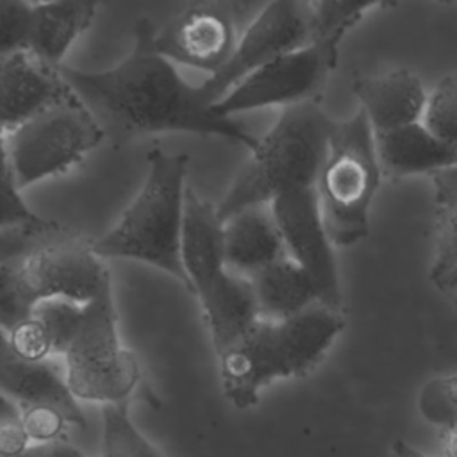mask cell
I'll return each instance as SVG.
<instances>
[{
  "mask_svg": "<svg viewBox=\"0 0 457 457\" xmlns=\"http://www.w3.org/2000/svg\"><path fill=\"white\" fill-rule=\"evenodd\" d=\"M353 91L375 136L421 121L428 95L420 77L405 68L362 77Z\"/></svg>",
  "mask_w": 457,
  "mask_h": 457,
  "instance_id": "obj_15",
  "label": "cell"
},
{
  "mask_svg": "<svg viewBox=\"0 0 457 457\" xmlns=\"http://www.w3.org/2000/svg\"><path fill=\"white\" fill-rule=\"evenodd\" d=\"M62 228L54 221L43 225H25L0 230V266L21 257L46 245V239L61 234Z\"/></svg>",
  "mask_w": 457,
  "mask_h": 457,
  "instance_id": "obj_27",
  "label": "cell"
},
{
  "mask_svg": "<svg viewBox=\"0 0 457 457\" xmlns=\"http://www.w3.org/2000/svg\"><path fill=\"white\" fill-rule=\"evenodd\" d=\"M432 184H434L437 209L457 202V166L446 171L436 173L432 177Z\"/></svg>",
  "mask_w": 457,
  "mask_h": 457,
  "instance_id": "obj_33",
  "label": "cell"
},
{
  "mask_svg": "<svg viewBox=\"0 0 457 457\" xmlns=\"http://www.w3.org/2000/svg\"><path fill=\"white\" fill-rule=\"evenodd\" d=\"M343 327L341 311L325 305L280 321L259 320L246 336L218 355L223 395L239 411L253 407L271 382L309 373Z\"/></svg>",
  "mask_w": 457,
  "mask_h": 457,
  "instance_id": "obj_2",
  "label": "cell"
},
{
  "mask_svg": "<svg viewBox=\"0 0 457 457\" xmlns=\"http://www.w3.org/2000/svg\"><path fill=\"white\" fill-rule=\"evenodd\" d=\"M29 441L21 407L5 395H0V453H21L29 448Z\"/></svg>",
  "mask_w": 457,
  "mask_h": 457,
  "instance_id": "obj_31",
  "label": "cell"
},
{
  "mask_svg": "<svg viewBox=\"0 0 457 457\" xmlns=\"http://www.w3.org/2000/svg\"><path fill=\"white\" fill-rule=\"evenodd\" d=\"M436 286L452 300L457 302V266H453L452 270H448L445 275H441L439 278L434 280Z\"/></svg>",
  "mask_w": 457,
  "mask_h": 457,
  "instance_id": "obj_35",
  "label": "cell"
},
{
  "mask_svg": "<svg viewBox=\"0 0 457 457\" xmlns=\"http://www.w3.org/2000/svg\"><path fill=\"white\" fill-rule=\"evenodd\" d=\"M45 457H86L79 448L66 441H55L46 446V455Z\"/></svg>",
  "mask_w": 457,
  "mask_h": 457,
  "instance_id": "obj_36",
  "label": "cell"
},
{
  "mask_svg": "<svg viewBox=\"0 0 457 457\" xmlns=\"http://www.w3.org/2000/svg\"><path fill=\"white\" fill-rule=\"evenodd\" d=\"M195 296L216 355L236 345L261 320L250 278L228 268Z\"/></svg>",
  "mask_w": 457,
  "mask_h": 457,
  "instance_id": "obj_17",
  "label": "cell"
},
{
  "mask_svg": "<svg viewBox=\"0 0 457 457\" xmlns=\"http://www.w3.org/2000/svg\"><path fill=\"white\" fill-rule=\"evenodd\" d=\"M421 123L441 141L457 146V71L428 91Z\"/></svg>",
  "mask_w": 457,
  "mask_h": 457,
  "instance_id": "obj_25",
  "label": "cell"
},
{
  "mask_svg": "<svg viewBox=\"0 0 457 457\" xmlns=\"http://www.w3.org/2000/svg\"><path fill=\"white\" fill-rule=\"evenodd\" d=\"M48 220L36 214L11 182H0V230L25 225H43Z\"/></svg>",
  "mask_w": 457,
  "mask_h": 457,
  "instance_id": "obj_32",
  "label": "cell"
},
{
  "mask_svg": "<svg viewBox=\"0 0 457 457\" xmlns=\"http://www.w3.org/2000/svg\"><path fill=\"white\" fill-rule=\"evenodd\" d=\"M341 37L316 36L305 46L289 52L245 77L212 104L223 118L266 109L314 102L337 62Z\"/></svg>",
  "mask_w": 457,
  "mask_h": 457,
  "instance_id": "obj_8",
  "label": "cell"
},
{
  "mask_svg": "<svg viewBox=\"0 0 457 457\" xmlns=\"http://www.w3.org/2000/svg\"><path fill=\"white\" fill-rule=\"evenodd\" d=\"M232 4H193L155 32L157 52L187 68L216 75L232 57L239 32Z\"/></svg>",
  "mask_w": 457,
  "mask_h": 457,
  "instance_id": "obj_11",
  "label": "cell"
},
{
  "mask_svg": "<svg viewBox=\"0 0 457 457\" xmlns=\"http://www.w3.org/2000/svg\"><path fill=\"white\" fill-rule=\"evenodd\" d=\"M261 320L280 321L320 305L307 273L284 257L250 277Z\"/></svg>",
  "mask_w": 457,
  "mask_h": 457,
  "instance_id": "obj_21",
  "label": "cell"
},
{
  "mask_svg": "<svg viewBox=\"0 0 457 457\" xmlns=\"http://www.w3.org/2000/svg\"><path fill=\"white\" fill-rule=\"evenodd\" d=\"M393 457H428L425 455L423 452H420L418 448H414L412 445H409L407 441H402V439H396L393 443Z\"/></svg>",
  "mask_w": 457,
  "mask_h": 457,
  "instance_id": "obj_37",
  "label": "cell"
},
{
  "mask_svg": "<svg viewBox=\"0 0 457 457\" xmlns=\"http://www.w3.org/2000/svg\"><path fill=\"white\" fill-rule=\"evenodd\" d=\"M21 259L0 266V328L5 334L30 318L39 302L25 278Z\"/></svg>",
  "mask_w": 457,
  "mask_h": 457,
  "instance_id": "obj_23",
  "label": "cell"
},
{
  "mask_svg": "<svg viewBox=\"0 0 457 457\" xmlns=\"http://www.w3.org/2000/svg\"><path fill=\"white\" fill-rule=\"evenodd\" d=\"M443 455L457 457V423L452 425L443 437Z\"/></svg>",
  "mask_w": 457,
  "mask_h": 457,
  "instance_id": "obj_38",
  "label": "cell"
},
{
  "mask_svg": "<svg viewBox=\"0 0 457 457\" xmlns=\"http://www.w3.org/2000/svg\"><path fill=\"white\" fill-rule=\"evenodd\" d=\"M332 127L334 120L316 102L282 109L216 205L220 220L248 207L270 205L293 191L312 189L328 152Z\"/></svg>",
  "mask_w": 457,
  "mask_h": 457,
  "instance_id": "obj_3",
  "label": "cell"
},
{
  "mask_svg": "<svg viewBox=\"0 0 457 457\" xmlns=\"http://www.w3.org/2000/svg\"><path fill=\"white\" fill-rule=\"evenodd\" d=\"M223 257L230 271L246 278L287 257L270 205L243 209L223 221Z\"/></svg>",
  "mask_w": 457,
  "mask_h": 457,
  "instance_id": "obj_18",
  "label": "cell"
},
{
  "mask_svg": "<svg viewBox=\"0 0 457 457\" xmlns=\"http://www.w3.org/2000/svg\"><path fill=\"white\" fill-rule=\"evenodd\" d=\"M0 182H11L12 184L11 164H9V150H7V130L2 125H0Z\"/></svg>",
  "mask_w": 457,
  "mask_h": 457,
  "instance_id": "obj_34",
  "label": "cell"
},
{
  "mask_svg": "<svg viewBox=\"0 0 457 457\" xmlns=\"http://www.w3.org/2000/svg\"><path fill=\"white\" fill-rule=\"evenodd\" d=\"M287 257L311 278L320 305L341 311V282L334 245L321 218L314 187L293 191L270 204Z\"/></svg>",
  "mask_w": 457,
  "mask_h": 457,
  "instance_id": "obj_10",
  "label": "cell"
},
{
  "mask_svg": "<svg viewBox=\"0 0 457 457\" xmlns=\"http://www.w3.org/2000/svg\"><path fill=\"white\" fill-rule=\"evenodd\" d=\"M0 391L21 409L52 407L68 425L84 428L86 416L66 382L64 362L57 357L29 361L18 357L5 343L0 345Z\"/></svg>",
  "mask_w": 457,
  "mask_h": 457,
  "instance_id": "obj_13",
  "label": "cell"
},
{
  "mask_svg": "<svg viewBox=\"0 0 457 457\" xmlns=\"http://www.w3.org/2000/svg\"><path fill=\"white\" fill-rule=\"evenodd\" d=\"M5 341H7V336H5V332L0 328V345L5 343Z\"/></svg>",
  "mask_w": 457,
  "mask_h": 457,
  "instance_id": "obj_40",
  "label": "cell"
},
{
  "mask_svg": "<svg viewBox=\"0 0 457 457\" xmlns=\"http://www.w3.org/2000/svg\"><path fill=\"white\" fill-rule=\"evenodd\" d=\"M382 173L375 134L366 116L357 111L345 121H334L328 152L314 186L334 246H350L368 236L370 211Z\"/></svg>",
  "mask_w": 457,
  "mask_h": 457,
  "instance_id": "obj_5",
  "label": "cell"
},
{
  "mask_svg": "<svg viewBox=\"0 0 457 457\" xmlns=\"http://www.w3.org/2000/svg\"><path fill=\"white\" fill-rule=\"evenodd\" d=\"M73 89L61 73L29 52L0 57V125L11 132Z\"/></svg>",
  "mask_w": 457,
  "mask_h": 457,
  "instance_id": "obj_14",
  "label": "cell"
},
{
  "mask_svg": "<svg viewBox=\"0 0 457 457\" xmlns=\"http://www.w3.org/2000/svg\"><path fill=\"white\" fill-rule=\"evenodd\" d=\"M66 382L77 400L123 403L139 384L137 357L121 343L109 284L84 305L80 327L62 355Z\"/></svg>",
  "mask_w": 457,
  "mask_h": 457,
  "instance_id": "obj_7",
  "label": "cell"
},
{
  "mask_svg": "<svg viewBox=\"0 0 457 457\" xmlns=\"http://www.w3.org/2000/svg\"><path fill=\"white\" fill-rule=\"evenodd\" d=\"M46 446L48 445H34V446H29L25 452L21 453H16V455H5V453H0V457H45L46 455Z\"/></svg>",
  "mask_w": 457,
  "mask_h": 457,
  "instance_id": "obj_39",
  "label": "cell"
},
{
  "mask_svg": "<svg viewBox=\"0 0 457 457\" xmlns=\"http://www.w3.org/2000/svg\"><path fill=\"white\" fill-rule=\"evenodd\" d=\"M95 2H32L29 54L41 62L61 68L73 43L89 29L96 16Z\"/></svg>",
  "mask_w": 457,
  "mask_h": 457,
  "instance_id": "obj_20",
  "label": "cell"
},
{
  "mask_svg": "<svg viewBox=\"0 0 457 457\" xmlns=\"http://www.w3.org/2000/svg\"><path fill=\"white\" fill-rule=\"evenodd\" d=\"M155 32L154 21L143 16L134 23L132 48L120 62L96 71L62 64L61 73L82 102L107 118L123 139L179 132L227 139L252 152L259 137L236 118L212 111L200 86L186 82L177 66L157 52Z\"/></svg>",
  "mask_w": 457,
  "mask_h": 457,
  "instance_id": "obj_1",
  "label": "cell"
},
{
  "mask_svg": "<svg viewBox=\"0 0 457 457\" xmlns=\"http://www.w3.org/2000/svg\"><path fill=\"white\" fill-rule=\"evenodd\" d=\"M102 457H162L130 420L129 402L102 405Z\"/></svg>",
  "mask_w": 457,
  "mask_h": 457,
  "instance_id": "obj_22",
  "label": "cell"
},
{
  "mask_svg": "<svg viewBox=\"0 0 457 457\" xmlns=\"http://www.w3.org/2000/svg\"><path fill=\"white\" fill-rule=\"evenodd\" d=\"M311 41L312 2H270L239 34L228 62L216 75L202 82L200 89L214 104L250 73Z\"/></svg>",
  "mask_w": 457,
  "mask_h": 457,
  "instance_id": "obj_9",
  "label": "cell"
},
{
  "mask_svg": "<svg viewBox=\"0 0 457 457\" xmlns=\"http://www.w3.org/2000/svg\"><path fill=\"white\" fill-rule=\"evenodd\" d=\"M421 411L434 423H457V375L427 386L421 396Z\"/></svg>",
  "mask_w": 457,
  "mask_h": 457,
  "instance_id": "obj_29",
  "label": "cell"
},
{
  "mask_svg": "<svg viewBox=\"0 0 457 457\" xmlns=\"http://www.w3.org/2000/svg\"><path fill=\"white\" fill-rule=\"evenodd\" d=\"M180 259L187 280V291L198 295L225 270L223 221L216 205L196 195L187 186L184 223L180 237Z\"/></svg>",
  "mask_w": 457,
  "mask_h": 457,
  "instance_id": "obj_16",
  "label": "cell"
},
{
  "mask_svg": "<svg viewBox=\"0 0 457 457\" xmlns=\"http://www.w3.org/2000/svg\"><path fill=\"white\" fill-rule=\"evenodd\" d=\"M21 414L29 439L36 441L37 445L61 441V436L68 427L66 418L52 407H27L21 409Z\"/></svg>",
  "mask_w": 457,
  "mask_h": 457,
  "instance_id": "obj_30",
  "label": "cell"
},
{
  "mask_svg": "<svg viewBox=\"0 0 457 457\" xmlns=\"http://www.w3.org/2000/svg\"><path fill=\"white\" fill-rule=\"evenodd\" d=\"M384 173L407 177L446 171L457 166V146L436 137L421 121L375 136Z\"/></svg>",
  "mask_w": 457,
  "mask_h": 457,
  "instance_id": "obj_19",
  "label": "cell"
},
{
  "mask_svg": "<svg viewBox=\"0 0 457 457\" xmlns=\"http://www.w3.org/2000/svg\"><path fill=\"white\" fill-rule=\"evenodd\" d=\"M146 177L116 225L91 243L102 259H129L161 270L187 289L180 259L186 205V154L154 148L146 154Z\"/></svg>",
  "mask_w": 457,
  "mask_h": 457,
  "instance_id": "obj_4",
  "label": "cell"
},
{
  "mask_svg": "<svg viewBox=\"0 0 457 457\" xmlns=\"http://www.w3.org/2000/svg\"><path fill=\"white\" fill-rule=\"evenodd\" d=\"M32 2L0 0V57L29 52Z\"/></svg>",
  "mask_w": 457,
  "mask_h": 457,
  "instance_id": "obj_26",
  "label": "cell"
},
{
  "mask_svg": "<svg viewBox=\"0 0 457 457\" xmlns=\"http://www.w3.org/2000/svg\"><path fill=\"white\" fill-rule=\"evenodd\" d=\"M457 266V202L437 209L436 255L430 268L432 280Z\"/></svg>",
  "mask_w": 457,
  "mask_h": 457,
  "instance_id": "obj_28",
  "label": "cell"
},
{
  "mask_svg": "<svg viewBox=\"0 0 457 457\" xmlns=\"http://www.w3.org/2000/svg\"><path fill=\"white\" fill-rule=\"evenodd\" d=\"M84 314V305L68 300H41L32 311V318L45 330L54 357H62L75 337Z\"/></svg>",
  "mask_w": 457,
  "mask_h": 457,
  "instance_id": "obj_24",
  "label": "cell"
},
{
  "mask_svg": "<svg viewBox=\"0 0 457 457\" xmlns=\"http://www.w3.org/2000/svg\"><path fill=\"white\" fill-rule=\"evenodd\" d=\"M21 268L39 302L87 305L111 284V273L91 243H46L23 257Z\"/></svg>",
  "mask_w": 457,
  "mask_h": 457,
  "instance_id": "obj_12",
  "label": "cell"
},
{
  "mask_svg": "<svg viewBox=\"0 0 457 457\" xmlns=\"http://www.w3.org/2000/svg\"><path fill=\"white\" fill-rule=\"evenodd\" d=\"M105 130L71 91L7 132L12 184L18 191L68 173L104 139Z\"/></svg>",
  "mask_w": 457,
  "mask_h": 457,
  "instance_id": "obj_6",
  "label": "cell"
}]
</instances>
